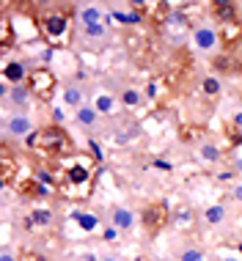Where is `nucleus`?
<instances>
[{
    "mask_svg": "<svg viewBox=\"0 0 242 261\" xmlns=\"http://www.w3.org/2000/svg\"><path fill=\"white\" fill-rule=\"evenodd\" d=\"M19 195L28 198V201H47L50 198V187L31 176V179H25L22 185H19Z\"/></svg>",
    "mask_w": 242,
    "mask_h": 261,
    "instance_id": "nucleus-14",
    "label": "nucleus"
},
{
    "mask_svg": "<svg viewBox=\"0 0 242 261\" xmlns=\"http://www.w3.org/2000/svg\"><path fill=\"white\" fill-rule=\"evenodd\" d=\"M11 44H14V28H11V17H9V14H3V17H0V47H3V50H9Z\"/></svg>",
    "mask_w": 242,
    "mask_h": 261,
    "instance_id": "nucleus-25",
    "label": "nucleus"
},
{
    "mask_svg": "<svg viewBox=\"0 0 242 261\" xmlns=\"http://www.w3.org/2000/svg\"><path fill=\"white\" fill-rule=\"evenodd\" d=\"M28 223H31L33 228H50V225L55 223V215H53V209H47V206H36L28 215Z\"/></svg>",
    "mask_w": 242,
    "mask_h": 261,
    "instance_id": "nucleus-19",
    "label": "nucleus"
},
{
    "mask_svg": "<svg viewBox=\"0 0 242 261\" xmlns=\"http://www.w3.org/2000/svg\"><path fill=\"white\" fill-rule=\"evenodd\" d=\"M91 105L96 108L99 116H113V113L118 110V96L116 94H110V91H105V88H99L96 94H94V99H91Z\"/></svg>",
    "mask_w": 242,
    "mask_h": 261,
    "instance_id": "nucleus-12",
    "label": "nucleus"
},
{
    "mask_svg": "<svg viewBox=\"0 0 242 261\" xmlns=\"http://www.w3.org/2000/svg\"><path fill=\"white\" fill-rule=\"evenodd\" d=\"M66 179L72 181V185H77V187H80V185H85V181L91 179V171H88V165H85V162H77V165H72V168L66 171Z\"/></svg>",
    "mask_w": 242,
    "mask_h": 261,
    "instance_id": "nucleus-24",
    "label": "nucleus"
},
{
    "mask_svg": "<svg viewBox=\"0 0 242 261\" xmlns=\"http://www.w3.org/2000/svg\"><path fill=\"white\" fill-rule=\"evenodd\" d=\"M33 69L28 66V61L17 58V61H6L3 69H0V77H3L6 86H25L28 77H31Z\"/></svg>",
    "mask_w": 242,
    "mask_h": 261,
    "instance_id": "nucleus-7",
    "label": "nucleus"
},
{
    "mask_svg": "<svg viewBox=\"0 0 242 261\" xmlns=\"http://www.w3.org/2000/svg\"><path fill=\"white\" fill-rule=\"evenodd\" d=\"M140 223H143V228H146V234H152V237H157L162 228L171 223V212L165 203H149V206L140 212Z\"/></svg>",
    "mask_w": 242,
    "mask_h": 261,
    "instance_id": "nucleus-4",
    "label": "nucleus"
},
{
    "mask_svg": "<svg viewBox=\"0 0 242 261\" xmlns=\"http://www.w3.org/2000/svg\"><path fill=\"white\" fill-rule=\"evenodd\" d=\"M0 96H3V105H11L14 113H28L31 99H33V94L28 91V86H6V83H3Z\"/></svg>",
    "mask_w": 242,
    "mask_h": 261,
    "instance_id": "nucleus-6",
    "label": "nucleus"
},
{
    "mask_svg": "<svg viewBox=\"0 0 242 261\" xmlns=\"http://www.w3.org/2000/svg\"><path fill=\"white\" fill-rule=\"evenodd\" d=\"M28 146H31V149H36L41 157H50V160L66 157V154L75 151V140H72V135H69L61 124L39 126L36 135L28 138Z\"/></svg>",
    "mask_w": 242,
    "mask_h": 261,
    "instance_id": "nucleus-1",
    "label": "nucleus"
},
{
    "mask_svg": "<svg viewBox=\"0 0 242 261\" xmlns=\"http://www.w3.org/2000/svg\"><path fill=\"white\" fill-rule=\"evenodd\" d=\"M118 234L121 231L116 228V225H108V228H105V242H118Z\"/></svg>",
    "mask_w": 242,
    "mask_h": 261,
    "instance_id": "nucleus-31",
    "label": "nucleus"
},
{
    "mask_svg": "<svg viewBox=\"0 0 242 261\" xmlns=\"http://www.w3.org/2000/svg\"><path fill=\"white\" fill-rule=\"evenodd\" d=\"M75 118H77V124H80L83 129H94V126L99 124V118H102V116H99L96 108L88 102V105H83L80 110H75Z\"/></svg>",
    "mask_w": 242,
    "mask_h": 261,
    "instance_id": "nucleus-18",
    "label": "nucleus"
},
{
    "mask_svg": "<svg viewBox=\"0 0 242 261\" xmlns=\"http://www.w3.org/2000/svg\"><path fill=\"white\" fill-rule=\"evenodd\" d=\"M198 157H201L204 162H209V165H217L220 157H223V151L217 149V143H212V140H204V143H198Z\"/></svg>",
    "mask_w": 242,
    "mask_h": 261,
    "instance_id": "nucleus-20",
    "label": "nucleus"
},
{
    "mask_svg": "<svg viewBox=\"0 0 242 261\" xmlns=\"http://www.w3.org/2000/svg\"><path fill=\"white\" fill-rule=\"evenodd\" d=\"M41 33L50 41H61L63 36H69V28H72V17L66 11H47L41 14Z\"/></svg>",
    "mask_w": 242,
    "mask_h": 261,
    "instance_id": "nucleus-3",
    "label": "nucleus"
},
{
    "mask_svg": "<svg viewBox=\"0 0 242 261\" xmlns=\"http://www.w3.org/2000/svg\"><path fill=\"white\" fill-rule=\"evenodd\" d=\"M212 19H217V25H234L239 22V6L231 3V0H215L209 6Z\"/></svg>",
    "mask_w": 242,
    "mask_h": 261,
    "instance_id": "nucleus-9",
    "label": "nucleus"
},
{
    "mask_svg": "<svg viewBox=\"0 0 242 261\" xmlns=\"http://www.w3.org/2000/svg\"><path fill=\"white\" fill-rule=\"evenodd\" d=\"M217 33H220V47H234L237 41H242V22H234V25H217Z\"/></svg>",
    "mask_w": 242,
    "mask_h": 261,
    "instance_id": "nucleus-17",
    "label": "nucleus"
},
{
    "mask_svg": "<svg viewBox=\"0 0 242 261\" xmlns=\"http://www.w3.org/2000/svg\"><path fill=\"white\" fill-rule=\"evenodd\" d=\"M3 132H6V138H17V140L31 138V135H36V121L28 113H11V116L3 118Z\"/></svg>",
    "mask_w": 242,
    "mask_h": 261,
    "instance_id": "nucleus-5",
    "label": "nucleus"
},
{
    "mask_svg": "<svg viewBox=\"0 0 242 261\" xmlns=\"http://www.w3.org/2000/svg\"><path fill=\"white\" fill-rule=\"evenodd\" d=\"M28 91L33 94V99H39V102H53V96H55V91H58V80H55V74L50 72V69L44 66H39V69H33L31 77H28Z\"/></svg>",
    "mask_w": 242,
    "mask_h": 261,
    "instance_id": "nucleus-2",
    "label": "nucleus"
},
{
    "mask_svg": "<svg viewBox=\"0 0 242 261\" xmlns=\"http://www.w3.org/2000/svg\"><path fill=\"white\" fill-rule=\"evenodd\" d=\"M118 102H121V108H127V110H135V108H140L143 105V94H140L138 88H124L118 94Z\"/></svg>",
    "mask_w": 242,
    "mask_h": 261,
    "instance_id": "nucleus-21",
    "label": "nucleus"
},
{
    "mask_svg": "<svg viewBox=\"0 0 242 261\" xmlns=\"http://www.w3.org/2000/svg\"><path fill=\"white\" fill-rule=\"evenodd\" d=\"M102 261H121V256H116V253H108V256H102Z\"/></svg>",
    "mask_w": 242,
    "mask_h": 261,
    "instance_id": "nucleus-37",
    "label": "nucleus"
},
{
    "mask_svg": "<svg viewBox=\"0 0 242 261\" xmlns=\"http://www.w3.org/2000/svg\"><path fill=\"white\" fill-rule=\"evenodd\" d=\"M190 220H193V215H190V212H187V209H182V212H176V215H174V217H171V223H174V225H187Z\"/></svg>",
    "mask_w": 242,
    "mask_h": 261,
    "instance_id": "nucleus-30",
    "label": "nucleus"
},
{
    "mask_svg": "<svg viewBox=\"0 0 242 261\" xmlns=\"http://www.w3.org/2000/svg\"><path fill=\"white\" fill-rule=\"evenodd\" d=\"M217 261H242V256H239V253H223Z\"/></svg>",
    "mask_w": 242,
    "mask_h": 261,
    "instance_id": "nucleus-36",
    "label": "nucleus"
},
{
    "mask_svg": "<svg viewBox=\"0 0 242 261\" xmlns=\"http://www.w3.org/2000/svg\"><path fill=\"white\" fill-rule=\"evenodd\" d=\"M19 261H47L41 253H33V250H25V253H19Z\"/></svg>",
    "mask_w": 242,
    "mask_h": 261,
    "instance_id": "nucleus-32",
    "label": "nucleus"
},
{
    "mask_svg": "<svg viewBox=\"0 0 242 261\" xmlns=\"http://www.w3.org/2000/svg\"><path fill=\"white\" fill-rule=\"evenodd\" d=\"M14 171H17V162H14L9 146H3V165H0V179H3V185L9 187L11 179H14Z\"/></svg>",
    "mask_w": 242,
    "mask_h": 261,
    "instance_id": "nucleus-22",
    "label": "nucleus"
},
{
    "mask_svg": "<svg viewBox=\"0 0 242 261\" xmlns=\"http://www.w3.org/2000/svg\"><path fill=\"white\" fill-rule=\"evenodd\" d=\"M108 17H110V11H105V6H99V3H88V6H80L77 9V19L85 25H108Z\"/></svg>",
    "mask_w": 242,
    "mask_h": 261,
    "instance_id": "nucleus-11",
    "label": "nucleus"
},
{
    "mask_svg": "<svg viewBox=\"0 0 242 261\" xmlns=\"http://www.w3.org/2000/svg\"><path fill=\"white\" fill-rule=\"evenodd\" d=\"M226 215H229V212H226L223 203H209V206L204 209V220L209 223V225H223L226 223Z\"/></svg>",
    "mask_w": 242,
    "mask_h": 261,
    "instance_id": "nucleus-23",
    "label": "nucleus"
},
{
    "mask_svg": "<svg viewBox=\"0 0 242 261\" xmlns=\"http://www.w3.org/2000/svg\"><path fill=\"white\" fill-rule=\"evenodd\" d=\"M231 126H234V129H239V132H242V110H237V113L231 116Z\"/></svg>",
    "mask_w": 242,
    "mask_h": 261,
    "instance_id": "nucleus-33",
    "label": "nucleus"
},
{
    "mask_svg": "<svg viewBox=\"0 0 242 261\" xmlns=\"http://www.w3.org/2000/svg\"><path fill=\"white\" fill-rule=\"evenodd\" d=\"M212 69H215L217 74H234L237 69L242 72V63L234 58L231 53H217V55H212Z\"/></svg>",
    "mask_w": 242,
    "mask_h": 261,
    "instance_id": "nucleus-16",
    "label": "nucleus"
},
{
    "mask_svg": "<svg viewBox=\"0 0 242 261\" xmlns=\"http://www.w3.org/2000/svg\"><path fill=\"white\" fill-rule=\"evenodd\" d=\"M231 198L242 203V185H234V187H231Z\"/></svg>",
    "mask_w": 242,
    "mask_h": 261,
    "instance_id": "nucleus-35",
    "label": "nucleus"
},
{
    "mask_svg": "<svg viewBox=\"0 0 242 261\" xmlns=\"http://www.w3.org/2000/svg\"><path fill=\"white\" fill-rule=\"evenodd\" d=\"M0 261H19V256H14L9 248H3V253H0Z\"/></svg>",
    "mask_w": 242,
    "mask_h": 261,
    "instance_id": "nucleus-34",
    "label": "nucleus"
},
{
    "mask_svg": "<svg viewBox=\"0 0 242 261\" xmlns=\"http://www.w3.org/2000/svg\"><path fill=\"white\" fill-rule=\"evenodd\" d=\"M193 44L201 53H215L220 47V33L215 25H198L193 31Z\"/></svg>",
    "mask_w": 242,
    "mask_h": 261,
    "instance_id": "nucleus-8",
    "label": "nucleus"
},
{
    "mask_svg": "<svg viewBox=\"0 0 242 261\" xmlns=\"http://www.w3.org/2000/svg\"><path fill=\"white\" fill-rule=\"evenodd\" d=\"M75 223L80 225V228L85 231V234H88V231H94L96 225H99V220H96V215H91V212H75Z\"/></svg>",
    "mask_w": 242,
    "mask_h": 261,
    "instance_id": "nucleus-28",
    "label": "nucleus"
},
{
    "mask_svg": "<svg viewBox=\"0 0 242 261\" xmlns=\"http://www.w3.org/2000/svg\"><path fill=\"white\" fill-rule=\"evenodd\" d=\"M61 99H63L66 108H72V110H80L83 105H88L85 102V88L80 86V83H66L63 91H61Z\"/></svg>",
    "mask_w": 242,
    "mask_h": 261,
    "instance_id": "nucleus-13",
    "label": "nucleus"
},
{
    "mask_svg": "<svg viewBox=\"0 0 242 261\" xmlns=\"http://www.w3.org/2000/svg\"><path fill=\"white\" fill-rule=\"evenodd\" d=\"M146 14L140 11L138 3H130V6H113L110 9V19H116L121 25H140Z\"/></svg>",
    "mask_w": 242,
    "mask_h": 261,
    "instance_id": "nucleus-10",
    "label": "nucleus"
},
{
    "mask_svg": "<svg viewBox=\"0 0 242 261\" xmlns=\"http://www.w3.org/2000/svg\"><path fill=\"white\" fill-rule=\"evenodd\" d=\"M176 261H209V258H206L204 248L187 245V248H182V250H179V256H176Z\"/></svg>",
    "mask_w": 242,
    "mask_h": 261,
    "instance_id": "nucleus-27",
    "label": "nucleus"
},
{
    "mask_svg": "<svg viewBox=\"0 0 242 261\" xmlns=\"http://www.w3.org/2000/svg\"><path fill=\"white\" fill-rule=\"evenodd\" d=\"M110 225H116L121 234L135 228V212L127 209V206H113L110 209Z\"/></svg>",
    "mask_w": 242,
    "mask_h": 261,
    "instance_id": "nucleus-15",
    "label": "nucleus"
},
{
    "mask_svg": "<svg viewBox=\"0 0 242 261\" xmlns=\"http://www.w3.org/2000/svg\"><path fill=\"white\" fill-rule=\"evenodd\" d=\"M83 36L91 39V41L105 39V36H108V25H85V28H83Z\"/></svg>",
    "mask_w": 242,
    "mask_h": 261,
    "instance_id": "nucleus-29",
    "label": "nucleus"
},
{
    "mask_svg": "<svg viewBox=\"0 0 242 261\" xmlns=\"http://www.w3.org/2000/svg\"><path fill=\"white\" fill-rule=\"evenodd\" d=\"M201 91L206 96H220V91H223V83H220L217 74H206L201 80Z\"/></svg>",
    "mask_w": 242,
    "mask_h": 261,
    "instance_id": "nucleus-26",
    "label": "nucleus"
}]
</instances>
